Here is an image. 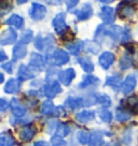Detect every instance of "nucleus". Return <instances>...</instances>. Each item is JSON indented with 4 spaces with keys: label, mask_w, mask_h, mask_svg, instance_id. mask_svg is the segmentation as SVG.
I'll use <instances>...</instances> for the list:
<instances>
[{
    "label": "nucleus",
    "mask_w": 138,
    "mask_h": 146,
    "mask_svg": "<svg viewBox=\"0 0 138 146\" xmlns=\"http://www.w3.org/2000/svg\"><path fill=\"white\" fill-rule=\"evenodd\" d=\"M95 118V112L93 111H82L76 115V120L81 123H88Z\"/></svg>",
    "instance_id": "18"
},
{
    "label": "nucleus",
    "mask_w": 138,
    "mask_h": 146,
    "mask_svg": "<svg viewBox=\"0 0 138 146\" xmlns=\"http://www.w3.org/2000/svg\"><path fill=\"white\" fill-rule=\"evenodd\" d=\"M1 68L3 69L5 71H7L8 73H12L13 71V66H12V62L10 61V62H5V64H1Z\"/></svg>",
    "instance_id": "44"
},
{
    "label": "nucleus",
    "mask_w": 138,
    "mask_h": 146,
    "mask_svg": "<svg viewBox=\"0 0 138 146\" xmlns=\"http://www.w3.org/2000/svg\"><path fill=\"white\" fill-rule=\"evenodd\" d=\"M7 59V55L5 54V52L1 50V52H0V61H5V60Z\"/></svg>",
    "instance_id": "48"
},
{
    "label": "nucleus",
    "mask_w": 138,
    "mask_h": 146,
    "mask_svg": "<svg viewBox=\"0 0 138 146\" xmlns=\"http://www.w3.org/2000/svg\"><path fill=\"white\" fill-rule=\"evenodd\" d=\"M42 91H43V95L46 98L52 99V98H54L58 94L62 92V87H60V84L57 81H51L42 87Z\"/></svg>",
    "instance_id": "4"
},
{
    "label": "nucleus",
    "mask_w": 138,
    "mask_h": 146,
    "mask_svg": "<svg viewBox=\"0 0 138 146\" xmlns=\"http://www.w3.org/2000/svg\"><path fill=\"white\" fill-rule=\"evenodd\" d=\"M77 18L78 21H86L93 15V8L90 3H85L82 7V9H80L77 12Z\"/></svg>",
    "instance_id": "16"
},
{
    "label": "nucleus",
    "mask_w": 138,
    "mask_h": 146,
    "mask_svg": "<svg viewBox=\"0 0 138 146\" xmlns=\"http://www.w3.org/2000/svg\"><path fill=\"white\" fill-rule=\"evenodd\" d=\"M97 103H99L104 109H106V108H109V106L111 105V100H110V98H109V97L104 94V95L98 96Z\"/></svg>",
    "instance_id": "37"
},
{
    "label": "nucleus",
    "mask_w": 138,
    "mask_h": 146,
    "mask_svg": "<svg viewBox=\"0 0 138 146\" xmlns=\"http://www.w3.org/2000/svg\"><path fill=\"white\" fill-rule=\"evenodd\" d=\"M10 108H11V111L13 113L14 116H16L17 118L19 117H23L24 115L26 114V110L23 105L19 102V100L16 98H13L12 100L10 101Z\"/></svg>",
    "instance_id": "14"
},
{
    "label": "nucleus",
    "mask_w": 138,
    "mask_h": 146,
    "mask_svg": "<svg viewBox=\"0 0 138 146\" xmlns=\"http://www.w3.org/2000/svg\"><path fill=\"white\" fill-rule=\"evenodd\" d=\"M36 134L35 129H32L30 126H25L19 131V137L23 142H30Z\"/></svg>",
    "instance_id": "15"
},
{
    "label": "nucleus",
    "mask_w": 138,
    "mask_h": 146,
    "mask_svg": "<svg viewBox=\"0 0 138 146\" xmlns=\"http://www.w3.org/2000/svg\"><path fill=\"white\" fill-rule=\"evenodd\" d=\"M65 106L70 110H76L83 106V99L80 97H68L65 101Z\"/></svg>",
    "instance_id": "21"
},
{
    "label": "nucleus",
    "mask_w": 138,
    "mask_h": 146,
    "mask_svg": "<svg viewBox=\"0 0 138 146\" xmlns=\"http://www.w3.org/2000/svg\"><path fill=\"white\" fill-rule=\"evenodd\" d=\"M11 9H12V3L10 1L1 2V5H0V13H1V15H5V13H8Z\"/></svg>",
    "instance_id": "40"
},
{
    "label": "nucleus",
    "mask_w": 138,
    "mask_h": 146,
    "mask_svg": "<svg viewBox=\"0 0 138 146\" xmlns=\"http://www.w3.org/2000/svg\"><path fill=\"white\" fill-rule=\"evenodd\" d=\"M98 83H99V78H96L95 75L88 74V75H85V76L83 78V80L78 85V87L79 88H85V87L91 86V85H97Z\"/></svg>",
    "instance_id": "22"
},
{
    "label": "nucleus",
    "mask_w": 138,
    "mask_h": 146,
    "mask_svg": "<svg viewBox=\"0 0 138 146\" xmlns=\"http://www.w3.org/2000/svg\"><path fill=\"white\" fill-rule=\"evenodd\" d=\"M33 146H50L46 141H37L33 143Z\"/></svg>",
    "instance_id": "47"
},
{
    "label": "nucleus",
    "mask_w": 138,
    "mask_h": 146,
    "mask_svg": "<svg viewBox=\"0 0 138 146\" xmlns=\"http://www.w3.org/2000/svg\"><path fill=\"white\" fill-rule=\"evenodd\" d=\"M21 88V82L16 78H10L9 81L7 82V84L3 87V90L7 94H15Z\"/></svg>",
    "instance_id": "17"
},
{
    "label": "nucleus",
    "mask_w": 138,
    "mask_h": 146,
    "mask_svg": "<svg viewBox=\"0 0 138 146\" xmlns=\"http://www.w3.org/2000/svg\"><path fill=\"white\" fill-rule=\"evenodd\" d=\"M17 39V33L13 28H9L2 32L0 36V44L1 45H9L16 41Z\"/></svg>",
    "instance_id": "8"
},
{
    "label": "nucleus",
    "mask_w": 138,
    "mask_h": 146,
    "mask_svg": "<svg viewBox=\"0 0 138 146\" xmlns=\"http://www.w3.org/2000/svg\"><path fill=\"white\" fill-rule=\"evenodd\" d=\"M66 3H67V9L70 10V9H72V8H74L76 5H78L79 1H77V0H74V1H67Z\"/></svg>",
    "instance_id": "46"
},
{
    "label": "nucleus",
    "mask_w": 138,
    "mask_h": 146,
    "mask_svg": "<svg viewBox=\"0 0 138 146\" xmlns=\"http://www.w3.org/2000/svg\"><path fill=\"white\" fill-rule=\"evenodd\" d=\"M115 57L112 53H110V52H104L99 56L98 61H99V64L101 66V68L104 69V70H107V69H109L111 64L115 62Z\"/></svg>",
    "instance_id": "13"
},
{
    "label": "nucleus",
    "mask_w": 138,
    "mask_h": 146,
    "mask_svg": "<svg viewBox=\"0 0 138 146\" xmlns=\"http://www.w3.org/2000/svg\"><path fill=\"white\" fill-rule=\"evenodd\" d=\"M33 40V33H32L31 30H26L25 32H23V35L21 36V39H19V44H23V45H26L28 43Z\"/></svg>",
    "instance_id": "34"
},
{
    "label": "nucleus",
    "mask_w": 138,
    "mask_h": 146,
    "mask_svg": "<svg viewBox=\"0 0 138 146\" xmlns=\"http://www.w3.org/2000/svg\"><path fill=\"white\" fill-rule=\"evenodd\" d=\"M99 117L104 123H110L112 119V113L107 109H102L99 111Z\"/></svg>",
    "instance_id": "35"
},
{
    "label": "nucleus",
    "mask_w": 138,
    "mask_h": 146,
    "mask_svg": "<svg viewBox=\"0 0 138 146\" xmlns=\"http://www.w3.org/2000/svg\"><path fill=\"white\" fill-rule=\"evenodd\" d=\"M99 17L102 19V22L106 25H111L115 22V10L111 7H107V5L101 7Z\"/></svg>",
    "instance_id": "9"
},
{
    "label": "nucleus",
    "mask_w": 138,
    "mask_h": 146,
    "mask_svg": "<svg viewBox=\"0 0 138 146\" xmlns=\"http://www.w3.org/2000/svg\"><path fill=\"white\" fill-rule=\"evenodd\" d=\"M52 115H53L54 117H62V116H65V115H66V112H65V110L63 106H57V108H55V111H54V113Z\"/></svg>",
    "instance_id": "43"
},
{
    "label": "nucleus",
    "mask_w": 138,
    "mask_h": 146,
    "mask_svg": "<svg viewBox=\"0 0 138 146\" xmlns=\"http://www.w3.org/2000/svg\"><path fill=\"white\" fill-rule=\"evenodd\" d=\"M77 139H78V141L83 144V145H85V144H88L90 143V140H91V134L86 131H84V130H80L78 133H77Z\"/></svg>",
    "instance_id": "33"
},
{
    "label": "nucleus",
    "mask_w": 138,
    "mask_h": 146,
    "mask_svg": "<svg viewBox=\"0 0 138 146\" xmlns=\"http://www.w3.org/2000/svg\"><path fill=\"white\" fill-rule=\"evenodd\" d=\"M12 54H13V60L22 59V58H24V57L26 56V54H27V48H26L25 45L19 43V44H16V45L14 46Z\"/></svg>",
    "instance_id": "24"
},
{
    "label": "nucleus",
    "mask_w": 138,
    "mask_h": 146,
    "mask_svg": "<svg viewBox=\"0 0 138 146\" xmlns=\"http://www.w3.org/2000/svg\"><path fill=\"white\" fill-rule=\"evenodd\" d=\"M57 76H58V81L62 84H64L65 86H69L72 80L76 78V71L72 68H68L64 71H60L57 73Z\"/></svg>",
    "instance_id": "7"
},
{
    "label": "nucleus",
    "mask_w": 138,
    "mask_h": 146,
    "mask_svg": "<svg viewBox=\"0 0 138 146\" xmlns=\"http://www.w3.org/2000/svg\"><path fill=\"white\" fill-rule=\"evenodd\" d=\"M121 82H122V78L121 75H111V76H108L106 78V82H105V85L106 86H110L112 88H115V90L118 88H121Z\"/></svg>",
    "instance_id": "25"
},
{
    "label": "nucleus",
    "mask_w": 138,
    "mask_h": 146,
    "mask_svg": "<svg viewBox=\"0 0 138 146\" xmlns=\"http://www.w3.org/2000/svg\"><path fill=\"white\" fill-rule=\"evenodd\" d=\"M66 48L69 50V53L72 55H78L79 52L83 48V42L82 41H76L74 43H70L66 45Z\"/></svg>",
    "instance_id": "31"
},
{
    "label": "nucleus",
    "mask_w": 138,
    "mask_h": 146,
    "mask_svg": "<svg viewBox=\"0 0 138 146\" xmlns=\"http://www.w3.org/2000/svg\"><path fill=\"white\" fill-rule=\"evenodd\" d=\"M35 47L39 50H44V42H43V38L40 33L35 38Z\"/></svg>",
    "instance_id": "41"
},
{
    "label": "nucleus",
    "mask_w": 138,
    "mask_h": 146,
    "mask_svg": "<svg viewBox=\"0 0 138 146\" xmlns=\"http://www.w3.org/2000/svg\"><path fill=\"white\" fill-rule=\"evenodd\" d=\"M46 61L44 57L41 56L38 53H31L30 55V59H29V64H28V67L31 69L32 71H37V72H40L42 71L44 67H46Z\"/></svg>",
    "instance_id": "3"
},
{
    "label": "nucleus",
    "mask_w": 138,
    "mask_h": 146,
    "mask_svg": "<svg viewBox=\"0 0 138 146\" xmlns=\"http://www.w3.org/2000/svg\"><path fill=\"white\" fill-rule=\"evenodd\" d=\"M46 9L44 5L37 3V2H33L31 5V8L29 10V16L31 17V19L33 21H42L43 18L46 17Z\"/></svg>",
    "instance_id": "5"
},
{
    "label": "nucleus",
    "mask_w": 138,
    "mask_h": 146,
    "mask_svg": "<svg viewBox=\"0 0 138 146\" xmlns=\"http://www.w3.org/2000/svg\"><path fill=\"white\" fill-rule=\"evenodd\" d=\"M101 3H111V1H106V0H101Z\"/></svg>",
    "instance_id": "51"
},
{
    "label": "nucleus",
    "mask_w": 138,
    "mask_h": 146,
    "mask_svg": "<svg viewBox=\"0 0 138 146\" xmlns=\"http://www.w3.org/2000/svg\"><path fill=\"white\" fill-rule=\"evenodd\" d=\"M10 103L9 102H7L5 99H1L0 100V110H1V112H5L7 108H9Z\"/></svg>",
    "instance_id": "45"
},
{
    "label": "nucleus",
    "mask_w": 138,
    "mask_h": 146,
    "mask_svg": "<svg viewBox=\"0 0 138 146\" xmlns=\"http://www.w3.org/2000/svg\"><path fill=\"white\" fill-rule=\"evenodd\" d=\"M125 108L131 111V113L134 115H138V98L136 96L129 97V99L124 100Z\"/></svg>",
    "instance_id": "20"
},
{
    "label": "nucleus",
    "mask_w": 138,
    "mask_h": 146,
    "mask_svg": "<svg viewBox=\"0 0 138 146\" xmlns=\"http://www.w3.org/2000/svg\"><path fill=\"white\" fill-rule=\"evenodd\" d=\"M136 83H137V80L134 75H129L126 76L123 83H122V86H121V92L123 95H127L131 91L134 90V88L136 87Z\"/></svg>",
    "instance_id": "12"
},
{
    "label": "nucleus",
    "mask_w": 138,
    "mask_h": 146,
    "mask_svg": "<svg viewBox=\"0 0 138 146\" xmlns=\"http://www.w3.org/2000/svg\"><path fill=\"white\" fill-rule=\"evenodd\" d=\"M0 145L1 146H14L15 145V140L14 137L7 132H2L0 135Z\"/></svg>",
    "instance_id": "30"
},
{
    "label": "nucleus",
    "mask_w": 138,
    "mask_h": 146,
    "mask_svg": "<svg viewBox=\"0 0 138 146\" xmlns=\"http://www.w3.org/2000/svg\"><path fill=\"white\" fill-rule=\"evenodd\" d=\"M106 146H118V144H113V143H109V144H107Z\"/></svg>",
    "instance_id": "52"
},
{
    "label": "nucleus",
    "mask_w": 138,
    "mask_h": 146,
    "mask_svg": "<svg viewBox=\"0 0 138 146\" xmlns=\"http://www.w3.org/2000/svg\"><path fill=\"white\" fill-rule=\"evenodd\" d=\"M118 13H119L120 17L122 18H129L134 16L135 14V9L134 7L129 2H121L119 5V8H118Z\"/></svg>",
    "instance_id": "10"
},
{
    "label": "nucleus",
    "mask_w": 138,
    "mask_h": 146,
    "mask_svg": "<svg viewBox=\"0 0 138 146\" xmlns=\"http://www.w3.org/2000/svg\"><path fill=\"white\" fill-rule=\"evenodd\" d=\"M83 48L85 50V52H88V53H92V54L96 55L100 50V45L96 41L86 40L85 42H83Z\"/></svg>",
    "instance_id": "23"
},
{
    "label": "nucleus",
    "mask_w": 138,
    "mask_h": 146,
    "mask_svg": "<svg viewBox=\"0 0 138 146\" xmlns=\"http://www.w3.org/2000/svg\"><path fill=\"white\" fill-rule=\"evenodd\" d=\"M5 24H8V25H12L14 26L15 28H19L23 27V24H24V19L22 16H19L17 14H13V15H11L7 21H5Z\"/></svg>",
    "instance_id": "27"
},
{
    "label": "nucleus",
    "mask_w": 138,
    "mask_h": 146,
    "mask_svg": "<svg viewBox=\"0 0 138 146\" xmlns=\"http://www.w3.org/2000/svg\"><path fill=\"white\" fill-rule=\"evenodd\" d=\"M132 64H133V58H132L131 54L126 52V53H124V55L121 57V59H120L119 67L121 70H126V69L131 68Z\"/></svg>",
    "instance_id": "26"
},
{
    "label": "nucleus",
    "mask_w": 138,
    "mask_h": 146,
    "mask_svg": "<svg viewBox=\"0 0 138 146\" xmlns=\"http://www.w3.org/2000/svg\"><path fill=\"white\" fill-rule=\"evenodd\" d=\"M98 97L94 96V95H90L85 99H83V106H91V105L97 103Z\"/></svg>",
    "instance_id": "39"
},
{
    "label": "nucleus",
    "mask_w": 138,
    "mask_h": 146,
    "mask_svg": "<svg viewBox=\"0 0 138 146\" xmlns=\"http://www.w3.org/2000/svg\"><path fill=\"white\" fill-rule=\"evenodd\" d=\"M0 78H1V83H3V81H5V76H3L2 73H0Z\"/></svg>",
    "instance_id": "49"
},
{
    "label": "nucleus",
    "mask_w": 138,
    "mask_h": 146,
    "mask_svg": "<svg viewBox=\"0 0 138 146\" xmlns=\"http://www.w3.org/2000/svg\"><path fill=\"white\" fill-rule=\"evenodd\" d=\"M123 32H124V29L121 28L120 26H115V25L104 26V25H100V26L97 27L94 36H95V40H99L102 36H109L113 41L121 42Z\"/></svg>",
    "instance_id": "1"
},
{
    "label": "nucleus",
    "mask_w": 138,
    "mask_h": 146,
    "mask_svg": "<svg viewBox=\"0 0 138 146\" xmlns=\"http://www.w3.org/2000/svg\"><path fill=\"white\" fill-rule=\"evenodd\" d=\"M48 61L54 66H62L69 61V54L64 50H57L53 54L50 55Z\"/></svg>",
    "instance_id": "2"
},
{
    "label": "nucleus",
    "mask_w": 138,
    "mask_h": 146,
    "mask_svg": "<svg viewBox=\"0 0 138 146\" xmlns=\"http://www.w3.org/2000/svg\"><path fill=\"white\" fill-rule=\"evenodd\" d=\"M69 127L67 126V123H60L56 127V135L60 137H65L66 135H68L69 133Z\"/></svg>",
    "instance_id": "32"
},
{
    "label": "nucleus",
    "mask_w": 138,
    "mask_h": 146,
    "mask_svg": "<svg viewBox=\"0 0 138 146\" xmlns=\"http://www.w3.org/2000/svg\"><path fill=\"white\" fill-rule=\"evenodd\" d=\"M115 118L120 123H123L129 119V114L126 113L124 110H117V113H115Z\"/></svg>",
    "instance_id": "36"
},
{
    "label": "nucleus",
    "mask_w": 138,
    "mask_h": 146,
    "mask_svg": "<svg viewBox=\"0 0 138 146\" xmlns=\"http://www.w3.org/2000/svg\"><path fill=\"white\" fill-rule=\"evenodd\" d=\"M77 62L88 74L94 71V64H93V61L88 57H77Z\"/></svg>",
    "instance_id": "19"
},
{
    "label": "nucleus",
    "mask_w": 138,
    "mask_h": 146,
    "mask_svg": "<svg viewBox=\"0 0 138 146\" xmlns=\"http://www.w3.org/2000/svg\"><path fill=\"white\" fill-rule=\"evenodd\" d=\"M35 75H36L35 72L28 66H25V64H21L19 66V71H17V80H19V82H24V81L33 78Z\"/></svg>",
    "instance_id": "11"
},
{
    "label": "nucleus",
    "mask_w": 138,
    "mask_h": 146,
    "mask_svg": "<svg viewBox=\"0 0 138 146\" xmlns=\"http://www.w3.org/2000/svg\"><path fill=\"white\" fill-rule=\"evenodd\" d=\"M51 144L52 146H69L68 143L63 140V137H60L57 135L51 137Z\"/></svg>",
    "instance_id": "38"
},
{
    "label": "nucleus",
    "mask_w": 138,
    "mask_h": 146,
    "mask_svg": "<svg viewBox=\"0 0 138 146\" xmlns=\"http://www.w3.org/2000/svg\"><path fill=\"white\" fill-rule=\"evenodd\" d=\"M74 33L72 31H70V29L66 30V31L62 35V39H63L64 41H71V40H74Z\"/></svg>",
    "instance_id": "42"
},
{
    "label": "nucleus",
    "mask_w": 138,
    "mask_h": 146,
    "mask_svg": "<svg viewBox=\"0 0 138 146\" xmlns=\"http://www.w3.org/2000/svg\"><path fill=\"white\" fill-rule=\"evenodd\" d=\"M23 3H26V0H22V1H17V5H23Z\"/></svg>",
    "instance_id": "50"
},
{
    "label": "nucleus",
    "mask_w": 138,
    "mask_h": 146,
    "mask_svg": "<svg viewBox=\"0 0 138 146\" xmlns=\"http://www.w3.org/2000/svg\"><path fill=\"white\" fill-rule=\"evenodd\" d=\"M65 17H66L65 13H58L55 17L53 18V21H52V26L54 28V30L57 33H60V35H63L66 30L69 29L67 24H66Z\"/></svg>",
    "instance_id": "6"
},
{
    "label": "nucleus",
    "mask_w": 138,
    "mask_h": 146,
    "mask_svg": "<svg viewBox=\"0 0 138 146\" xmlns=\"http://www.w3.org/2000/svg\"><path fill=\"white\" fill-rule=\"evenodd\" d=\"M54 111H55V108H54V104L51 100H46L41 103L40 113L42 115H51L54 113Z\"/></svg>",
    "instance_id": "28"
},
{
    "label": "nucleus",
    "mask_w": 138,
    "mask_h": 146,
    "mask_svg": "<svg viewBox=\"0 0 138 146\" xmlns=\"http://www.w3.org/2000/svg\"><path fill=\"white\" fill-rule=\"evenodd\" d=\"M104 144L102 133L99 131H94L91 133V140L88 143V146H101Z\"/></svg>",
    "instance_id": "29"
}]
</instances>
